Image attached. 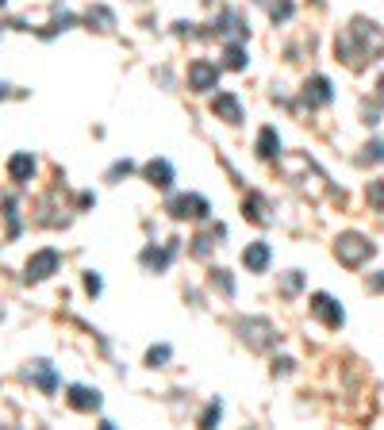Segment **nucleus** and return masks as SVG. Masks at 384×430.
Wrapping results in <instances>:
<instances>
[{
    "mask_svg": "<svg viewBox=\"0 0 384 430\" xmlns=\"http://www.w3.org/2000/svg\"><path fill=\"white\" fill-rule=\"evenodd\" d=\"M334 254H338V261H342V265H350V269H354V265H361L369 254H373V242L361 239V234H342V239L334 242Z\"/></svg>",
    "mask_w": 384,
    "mask_h": 430,
    "instance_id": "f257e3e1",
    "label": "nucleus"
},
{
    "mask_svg": "<svg viewBox=\"0 0 384 430\" xmlns=\"http://www.w3.org/2000/svg\"><path fill=\"white\" fill-rule=\"evenodd\" d=\"M169 212H173L177 219H200V215H208V200L196 196V192H189V196H173V200H169Z\"/></svg>",
    "mask_w": 384,
    "mask_h": 430,
    "instance_id": "f03ea898",
    "label": "nucleus"
},
{
    "mask_svg": "<svg viewBox=\"0 0 384 430\" xmlns=\"http://www.w3.org/2000/svg\"><path fill=\"white\" fill-rule=\"evenodd\" d=\"M216 81H219V69L211 66V62H192V69H189V85H192V89L208 92V89H216Z\"/></svg>",
    "mask_w": 384,
    "mask_h": 430,
    "instance_id": "7ed1b4c3",
    "label": "nucleus"
},
{
    "mask_svg": "<svg viewBox=\"0 0 384 430\" xmlns=\"http://www.w3.org/2000/svg\"><path fill=\"white\" fill-rule=\"evenodd\" d=\"M54 269H58V254H54V250H42V254H35L31 261H27V277H31V281L51 277Z\"/></svg>",
    "mask_w": 384,
    "mask_h": 430,
    "instance_id": "20e7f679",
    "label": "nucleus"
},
{
    "mask_svg": "<svg viewBox=\"0 0 384 430\" xmlns=\"http://www.w3.org/2000/svg\"><path fill=\"white\" fill-rule=\"evenodd\" d=\"M311 311H315L319 319L326 322V327H342V307L334 304L331 296H323V292H319V296L311 300Z\"/></svg>",
    "mask_w": 384,
    "mask_h": 430,
    "instance_id": "39448f33",
    "label": "nucleus"
},
{
    "mask_svg": "<svg viewBox=\"0 0 384 430\" xmlns=\"http://www.w3.org/2000/svg\"><path fill=\"white\" fill-rule=\"evenodd\" d=\"M69 407H73V411H96V407H101V392L85 388V384H73V388H69Z\"/></svg>",
    "mask_w": 384,
    "mask_h": 430,
    "instance_id": "423d86ee",
    "label": "nucleus"
},
{
    "mask_svg": "<svg viewBox=\"0 0 384 430\" xmlns=\"http://www.w3.org/2000/svg\"><path fill=\"white\" fill-rule=\"evenodd\" d=\"M211 112H216V116H223L227 123H238V119H243V104H238L231 92H219V96L211 100Z\"/></svg>",
    "mask_w": 384,
    "mask_h": 430,
    "instance_id": "0eeeda50",
    "label": "nucleus"
},
{
    "mask_svg": "<svg viewBox=\"0 0 384 430\" xmlns=\"http://www.w3.org/2000/svg\"><path fill=\"white\" fill-rule=\"evenodd\" d=\"M243 338H250V346H269L273 342V327H269L265 319H250V322H243Z\"/></svg>",
    "mask_w": 384,
    "mask_h": 430,
    "instance_id": "6e6552de",
    "label": "nucleus"
},
{
    "mask_svg": "<svg viewBox=\"0 0 384 430\" xmlns=\"http://www.w3.org/2000/svg\"><path fill=\"white\" fill-rule=\"evenodd\" d=\"M243 265H246V269H254V273H261V269L269 265V246H265V242H250V246L243 250Z\"/></svg>",
    "mask_w": 384,
    "mask_h": 430,
    "instance_id": "1a4fd4ad",
    "label": "nucleus"
},
{
    "mask_svg": "<svg viewBox=\"0 0 384 430\" xmlns=\"http://www.w3.org/2000/svg\"><path fill=\"white\" fill-rule=\"evenodd\" d=\"M27 377H31L35 384H39L42 392H54V384H58V377H54V369L46 361H35L31 369H27Z\"/></svg>",
    "mask_w": 384,
    "mask_h": 430,
    "instance_id": "9d476101",
    "label": "nucleus"
},
{
    "mask_svg": "<svg viewBox=\"0 0 384 430\" xmlns=\"http://www.w3.org/2000/svg\"><path fill=\"white\" fill-rule=\"evenodd\" d=\"M146 177H150V184H158V189H169V184H173V166L158 157V162L146 166Z\"/></svg>",
    "mask_w": 384,
    "mask_h": 430,
    "instance_id": "9b49d317",
    "label": "nucleus"
},
{
    "mask_svg": "<svg viewBox=\"0 0 384 430\" xmlns=\"http://www.w3.org/2000/svg\"><path fill=\"white\" fill-rule=\"evenodd\" d=\"M304 100H308V104H326V100H331V85H326V77H311L308 89H304Z\"/></svg>",
    "mask_w": 384,
    "mask_h": 430,
    "instance_id": "f8f14e48",
    "label": "nucleus"
},
{
    "mask_svg": "<svg viewBox=\"0 0 384 430\" xmlns=\"http://www.w3.org/2000/svg\"><path fill=\"white\" fill-rule=\"evenodd\" d=\"M8 173H12V181H27V177L35 173V157L31 154H16L8 162Z\"/></svg>",
    "mask_w": 384,
    "mask_h": 430,
    "instance_id": "ddd939ff",
    "label": "nucleus"
},
{
    "mask_svg": "<svg viewBox=\"0 0 384 430\" xmlns=\"http://www.w3.org/2000/svg\"><path fill=\"white\" fill-rule=\"evenodd\" d=\"M177 254V246H173V242H169V246L166 250H142V265H154V269H166V261H169V257H173Z\"/></svg>",
    "mask_w": 384,
    "mask_h": 430,
    "instance_id": "4468645a",
    "label": "nucleus"
},
{
    "mask_svg": "<svg viewBox=\"0 0 384 430\" xmlns=\"http://www.w3.org/2000/svg\"><path fill=\"white\" fill-rule=\"evenodd\" d=\"M277 150H281V139H277L273 127H265V131L258 135V154L261 157H277Z\"/></svg>",
    "mask_w": 384,
    "mask_h": 430,
    "instance_id": "2eb2a0df",
    "label": "nucleus"
},
{
    "mask_svg": "<svg viewBox=\"0 0 384 430\" xmlns=\"http://www.w3.org/2000/svg\"><path fill=\"white\" fill-rule=\"evenodd\" d=\"M246 215H250L254 223H265V212H261V200H258V196L246 200Z\"/></svg>",
    "mask_w": 384,
    "mask_h": 430,
    "instance_id": "dca6fc26",
    "label": "nucleus"
},
{
    "mask_svg": "<svg viewBox=\"0 0 384 430\" xmlns=\"http://www.w3.org/2000/svg\"><path fill=\"white\" fill-rule=\"evenodd\" d=\"M92 19H96V24H104V31H108L112 24H116V19H112V12L108 8H89V24Z\"/></svg>",
    "mask_w": 384,
    "mask_h": 430,
    "instance_id": "f3484780",
    "label": "nucleus"
},
{
    "mask_svg": "<svg viewBox=\"0 0 384 430\" xmlns=\"http://www.w3.org/2000/svg\"><path fill=\"white\" fill-rule=\"evenodd\" d=\"M269 16H273V19H288V16H293V4H288V0H277V4H269Z\"/></svg>",
    "mask_w": 384,
    "mask_h": 430,
    "instance_id": "a211bd4d",
    "label": "nucleus"
},
{
    "mask_svg": "<svg viewBox=\"0 0 384 430\" xmlns=\"http://www.w3.org/2000/svg\"><path fill=\"white\" fill-rule=\"evenodd\" d=\"M227 66H231V69H243V66H246L243 46H227Z\"/></svg>",
    "mask_w": 384,
    "mask_h": 430,
    "instance_id": "6ab92c4d",
    "label": "nucleus"
},
{
    "mask_svg": "<svg viewBox=\"0 0 384 430\" xmlns=\"http://www.w3.org/2000/svg\"><path fill=\"white\" fill-rule=\"evenodd\" d=\"M369 204L384 207V181H369Z\"/></svg>",
    "mask_w": 384,
    "mask_h": 430,
    "instance_id": "aec40b11",
    "label": "nucleus"
},
{
    "mask_svg": "<svg viewBox=\"0 0 384 430\" xmlns=\"http://www.w3.org/2000/svg\"><path fill=\"white\" fill-rule=\"evenodd\" d=\"M146 361H150V365H162V361H169V346H154L150 354H146Z\"/></svg>",
    "mask_w": 384,
    "mask_h": 430,
    "instance_id": "412c9836",
    "label": "nucleus"
},
{
    "mask_svg": "<svg viewBox=\"0 0 384 430\" xmlns=\"http://www.w3.org/2000/svg\"><path fill=\"white\" fill-rule=\"evenodd\" d=\"M127 173H131V162H116V166L108 169V177H112V181H116V177H127Z\"/></svg>",
    "mask_w": 384,
    "mask_h": 430,
    "instance_id": "4be33fe9",
    "label": "nucleus"
},
{
    "mask_svg": "<svg viewBox=\"0 0 384 430\" xmlns=\"http://www.w3.org/2000/svg\"><path fill=\"white\" fill-rule=\"evenodd\" d=\"M216 281H219V289H223L227 296H231V292H234V281H231V277L223 273V269H216Z\"/></svg>",
    "mask_w": 384,
    "mask_h": 430,
    "instance_id": "5701e85b",
    "label": "nucleus"
},
{
    "mask_svg": "<svg viewBox=\"0 0 384 430\" xmlns=\"http://www.w3.org/2000/svg\"><path fill=\"white\" fill-rule=\"evenodd\" d=\"M211 422H219V404H211L208 411H204V419H200V427H211Z\"/></svg>",
    "mask_w": 384,
    "mask_h": 430,
    "instance_id": "b1692460",
    "label": "nucleus"
},
{
    "mask_svg": "<svg viewBox=\"0 0 384 430\" xmlns=\"http://www.w3.org/2000/svg\"><path fill=\"white\" fill-rule=\"evenodd\" d=\"M85 289H89L92 296H96V292H101V277H96V273H89V277H85Z\"/></svg>",
    "mask_w": 384,
    "mask_h": 430,
    "instance_id": "393cba45",
    "label": "nucleus"
},
{
    "mask_svg": "<svg viewBox=\"0 0 384 430\" xmlns=\"http://www.w3.org/2000/svg\"><path fill=\"white\" fill-rule=\"evenodd\" d=\"M296 289H300V273H288L284 277V292H296Z\"/></svg>",
    "mask_w": 384,
    "mask_h": 430,
    "instance_id": "a878e982",
    "label": "nucleus"
},
{
    "mask_svg": "<svg viewBox=\"0 0 384 430\" xmlns=\"http://www.w3.org/2000/svg\"><path fill=\"white\" fill-rule=\"evenodd\" d=\"M381 92H384V77H381Z\"/></svg>",
    "mask_w": 384,
    "mask_h": 430,
    "instance_id": "bb28decb",
    "label": "nucleus"
},
{
    "mask_svg": "<svg viewBox=\"0 0 384 430\" xmlns=\"http://www.w3.org/2000/svg\"><path fill=\"white\" fill-rule=\"evenodd\" d=\"M0 4H4V0H0Z\"/></svg>",
    "mask_w": 384,
    "mask_h": 430,
    "instance_id": "cd10ccee",
    "label": "nucleus"
}]
</instances>
